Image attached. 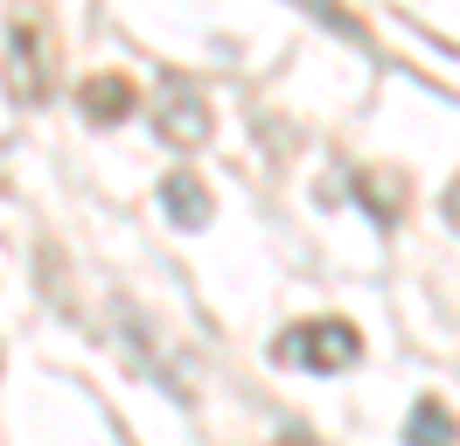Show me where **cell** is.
Instances as JSON below:
<instances>
[{"mask_svg": "<svg viewBox=\"0 0 460 446\" xmlns=\"http://www.w3.org/2000/svg\"><path fill=\"white\" fill-rule=\"evenodd\" d=\"M272 356L293 362V370H349V362L363 356V342H356L349 321H300V328L279 334Z\"/></svg>", "mask_w": 460, "mask_h": 446, "instance_id": "6da1fadb", "label": "cell"}, {"mask_svg": "<svg viewBox=\"0 0 460 446\" xmlns=\"http://www.w3.org/2000/svg\"><path fill=\"white\" fill-rule=\"evenodd\" d=\"M439 217H447V223H454V230H460V174H454V182H447V195H439Z\"/></svg>", "mask_w": 460, "mask_h": 446, "instance_id": "52a82bcc", "label": "cell"}, {"mask_svg": "<svg viewBox=\"0 0 460 446\" xmlns=\"http://www.w3.org/2000/svg\"><path fill=\"white\" fill-rule=\"evenodd\" d=\"M7 98L14 105H42L49 98V28L22 14L7 28Z\"/></svg>", "mask_w": 460, "mask_h": 446, "instance_id": "7a4b0ae2", "label": "cell"}, {"mask_svg": "<svg viewBox=\"0 0 460 446\" xmlns=\"http://www.w3.org/2000/svg\"><path fill=\"white\" fill-rule=\"evenodd\" d=\"M77 105H84L98 126H112V119H126V112H133V84L105 70V77H91L84 91H77Z\"/></svg>", "mask_w": 460, "mask_h": 446, "instance_id": "8992f818", "label": "cell"}, {"mask_svg": "<svg viewBox=\"0 0 460 446\" xmlns=\"http://www.w3.org/2000/svg\"><path fill=\"white\" fill-rule=\"evenodd\" d=\"M161 202H168V217L181 223V230H202V223H209V189H202L189 167H174V174H168Z\"/></svg>", "mask_w": 460, "mask_h": 446, "instance_id": "277c9868", "label": "cell"}, {"mask_svg": "<svg viewBox=\"0 0 460 446\" xmlns=\"http://www.w3.org/2000/svg\"><path fill=\"white\" fill-rule=\"evenodd\" d=\"M161 139L168 147H202L209 139V112L189 84H168V98H161Z\"/></svg>", "mask_w": 460, "mask_h": 446, "instance_id": "3957f363", "label": "cell"}, {"mask_svg": "<svg viewBox=\"0 0 460 446\" xmlns=\"http://www.w3.org/2000/svg\"><path fill=\"white\" fill-rule=\"evenodd\" d=\"M454 440H460L454 412H447L439 397H419V405H411V418H404V446H454Z\"/></svg>", "mask_w": 460, "mask_h": 446, "instance_id": "5b68a950", "label": "cell"}, {"mask_svg": "<svg viewBox=\"0 0 460 446\" xmlns=\"http://www.w3.org/2000/svg\"><path fill=\"white\" fill-rule=\"evenodd\" d=\"M279 446H314V440H300V433H293V440H279Z\"/></svg>", "mask_w": 460, "mask_h": 446, "instance_id": "ba28073f", "label": "cell"}]
</instances>
